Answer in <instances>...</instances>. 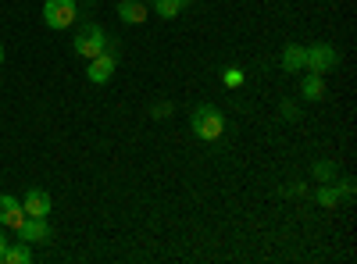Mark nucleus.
I'll list each match as a JSON object with an SVG mask.
<instances>
[{
  "label": "nucleus",
  "instance_id": "nucleus-8",
  "mask_svg": "<svg viewBox=\"0 0 357 264\" xmlns=\"http://www.w3.org/2000/svg\"><path fill=\"white\" fill-rule=\"evenodd\" d=\"M86 75H89V82H97V86H104L111 75H114V57L104 50V54H97V57H89V68H86Z\"/></svg>",
  "mask_w": 357,
  "mask_h": 264
},
{
  "label": "nucleus",
  "instance_id": "nucleus-9",
  "mask_svg": "<svg viewBox=\"0 0 357 264\" xmlns=\"http://www.w3.org/2000/svg\"><path fill=\"white\" fill-rule=\"evenodd\" d=\"M307 68V47H301V43H289L286 50H282V72H289V75H301Z\"/></svg>",
  "mask_w": 357,
  "mask_h": 264
},
{
  "label": "nucleus",
  "instance_id": "nucleus-1",
  "mask_svg": "<svg viewBox=\"0 0 357 264\" xmlns=\"http://www.w3.org/2000/svg\"><path fill=\"white\" fill-rule=\"evenodd\" d=\"M190 125H193V136L204 139V143H215V139H222V132H225V118H222V111H218L215 104H197Z\"/></svg>",
  "mask_w": 357,
  "mask_h": 264
},
{
  "label": "nucleus",
  "instance_id": "nucleus-13",
  "mask_svg": "<svg viewBox=\"0 0 357 264\" xmlns=\"http://www.w3.org/2000/svg\"><path fill=\"white\" fill-rule=\"evenodd\" d=\"M4 264H29L33 261V250H29V243H8L4 257H0Z\"/></svg>",
  "mask_w": 357,
  "mask_h": 264
},
{
  "label": "nucleus",
  "instance_id": "nucleus-15",
  "mask_svg": "<svg viewBox=\"0 0 357 264\" xmlns=\"http://www.w3.org/2000/svg\"><path fill=\"white\" fill-rule=\"evenodd\" d=\"M314 179L318 183H336V164L333 161H318L314 164Z\"/></svg>",
  "mask_w": 357,
  "mask_h": 264
},
{
  "label": "nucleus",
  "instance_id": "nucleus-5",
  "mask_svg": "<svg viewBox=\"0 0 357 264\" xmlns=\"http://www.w3.org/2000/svg\"><path fill=\"white\" fill-rule=\"evenodd\" d=\"M25 218H29V215H25V208H22V200H15L11 193H0V225L18 232Z\"/></svg>",
  "mask_w": 357,
  "mask_h": 264
},
{
  "label": "nucleus",
  "instance_id": "nucleus-2",
  "mask_svg": "<svg viewBox=\"0 0 357 264\" xmlns=\"http://www.w3.org/2000/svg\"><path fill=\"white\" fill-rule=\"evenodd\" d=\"M72 50L82 57V61H89V57L104 54V50H107V36H104V29H100L97 22H86V25L79 29V36H75Z\"/></svg>",
  "mask_w": 357,
  "mask_h": 264
},
{
  "label": "nucleus",
  "instance_id": "nucleus-19",
  "mask_svg": "<svg viewBox=\"0 0 357 264\" xmlns=\"http://www.w3.org/2000/svg\"><path fill=\"white\" fill-rule=\"evenodd\" d=\"M0 65H4V47H0Z\"/></svg>",
  "mask_w": 357,
  "mask_h": 264
},
{
  "label": "nucleus",
  "instance_id": "nucleus-14",
  "mask_svg": "<svg viewBox=\"0 0 357 264\" xmlns=\"http://www.w3.org/2000/svg\"><path fill=\"white\" fill-rule=\"evenodd\" d=\"M340 196H343V189H340V186H333V183H325V186L314 193V200L321 203V208H336Z\"/></svg>",
  "mask_w": 357,
  "mask_h": 264
},
{
  "label": "nucleus",
  "instance_id": "nucleus-17",
  "mask_svg": "<svg viewBox=\"0 0 357 264\" xmlns=\"http://www.w3.org/2000/svg\"><path fill=\"white\" fill-rule=\"evenodd\" d=\"M168 114H172V104H158L154 107V118H168Z\"/></svg>",
  "mask_w": 357,
  "mask_h": 264
},
{
  "label": "nucleus",
  "instance_id": "nucleus-4",
  "mask_svg": "<svg viewBox=\"0 0 357 264\" xmlns=\"http://www.w3.org/2000/svg\"><path fill=\"white\" fill-rule=\"evenodd\" d=\"M336 65H340L336 47H329V43H314V47H307V68H304V72L329 75V72H336Z\"/></svg>",
  "mask_w": 357,
  "mask_h": 264
},
{
  "label": "nucleus",
  "instance_id": "nucleus-3",
  "mask_svg": "<svg viewBox=\"0 0 357 264\" xmlns=\"http://www.w3.org/2000/svg\"><path fill=\"white\" fill-rule=\"evenodd\" d=\"M79 18V4L75 0H47L43 4V22L47 29H68Z\"/></svg>",
  "mask_w": 357,
  "mask_h": 264
},
{
  "label": "nucleus",
  "instance_id": "nucleus-7",
  "mask_svg": "<svg viewBox=\"0 0 357 264\" xmlns=\"http://www.w3.org/2000/svg\"><path fill=\"white\" fill-rule=\"evenodd\" d=\"M22 208H25V215H29V218H47V215H50V193H47V189H40V186H33V189L25 193Z\"/></svg>",
  "mask_w": 357,
  "mask_h": 264
},
{
  "label": "nucleus",
  "instance_id": "nucleus-12",
  "mask_svg": "<svg viewBox=\"0 0 357 264\" xmlns=\"http://www.w3.org/2000/svg\"><path fill=\"white\" fill-rule=\"evenodd\" d=\"M151 4H154V11L168 22V18H178V15H183L190 0H151Z\"/></svg>",
  "mask_w": 357,
  "mask_h": 264
},
{
  "label": "nucleus",
  "instance_id": "nucleus-16",
  "mask_svg": "<svg viewBox=\"0 0 357 264\" xmlns=\"http://www.w3.org/2000/svg\"><path fill=\"white\" fill-rule=\"evenodd\" d=\"M225 86H229V90H240V86H243V72L229 68V72H225Z\"/></svg>",
  "mask_w": 357,
  "mask_h": 264
},
{
  "label": "nucleus",
  "instance_id": "nucleus-10",
  "mask_svg": "<svg viewBox=\"0 0 357 264\" xmlns=\"http://www.w3.org/2000/svg\"><path fill=\"white\" fill-rule=\"evenodd\" d=\"M118 18H122L126 25H139L146 22V4H139V0H118Z\"/></svg>",
  "mask_w": 357,
  "mask_h": 264
},
{
  "label": "nucleus",
  "instance_id": "nucleus-11",
  "mask_svg": "<svg viewBox=\"0 0 357 264\" xmlns=\"http://www.w3.org/2000/svg\"><path fill=\"white\" fill-rule=\"evenodd\" d=\"M301 93H304L307 100H321V97H325V75L301 72Z\"/></svg>",
  "mask_w": 357,
  "mask_h": 264
},
{
  "label": "nucleus",
  "instance_id": "nucleus-18",
  "mask_svg": "<svg viewBox=\"0 0 357 264\" xmlns=\"http://www.w3.org/2000/svg\"><path fill=\"white\" fill-rule=\"evenodd\" d=\"M8 243H11V240L4 236V228H0V257H4V250H8Z\"/></svg>",
  "mask_w": 357,
  "mask_h": 264
},
{
  "label": "nucleus",
  "instance_id": "nucleus-6",
  "mask_svg": "<svg viewBox=\"0 0 357 264\" xmlns=\"http://www.w3.org/2000/svg\"><path fill=\"white\" fill-rule=\"evenodd\" d=\"M18 236H22V243H50V225H47V218H25L22 222V228H18Z\"/></svg>",
  "mask_w": 357,
  "mask_h": 264
}]
</instances>
